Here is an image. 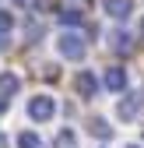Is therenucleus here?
Segmentation results:
<instances>
[{
  "label": "nucleus",
  "mask_w": 144,
  "mask_h": 148,
  "mask_svg": "<svg viewBox=\"0 0 144 148\" xmlns=\"http://www.w3.org/2000/svg\"><path fill=\"white\" fill-rule=\"evenodd\" d=\"M18 88H21V81H18L14 74H0V92H4V95H14Z\"/></svg>",
  "instance_id": "nucleus-10"
},
{
  "label": "nucleus",
  "mask_w": 144,
  "mask_h": 148,
  "mask_svg": "<svg viewBox=\"0 0 144 148\" xmlns=\"http://www.w3.org/2000/svg\"><path fill=\"white\" fill-rule=\"evenodd\" d=\"M39 0H14V7H35Z\"/></svg>",
  "instance_id": "nucleus-15"
},
{
  "label": "nucleus",
  "mask_w": 144,
  "mask_h": 148,
  "mask_svg": "<svg viewBox=\"0 0 144 148\" xmlns=\"http://www.w3.org/2000/svg\"><path fill=\"white\" fill-rule=\"evenodd\" d=\"M11 28H14V14L11 11H0V35H7Z\"/></svg>",
  "instance_id": "nucleus-13"
},
{
  "label": "nucleus",
  "mask_w": 144,
  "mask_h": 148,
  "mask_svg": "<svg viewBox=\"0 0 144 148\" xmlns=\"http://www.w3.org/2000/svg\"><path fill=\"white\" fill-rule=\"evenodd\" d=\"M102 11L109 18H116V21H127L130 11H134V4H130V0H102Z\"/></svg>",
  "instance_id": "nucleus-4"
},
{
  "label": "nucleus",
  "mask_w": 144,
  "mask_h": 148,
  "mask_svg": "<svg viewBox=\"0 0 144 148\" xmlns=\"http://www.w3.org/2000/svg\"><path fill=\"white\" fill-rule=\"evenodd\" d=\"M127 148H137V145H127Z\"/></svg>",
  "instance_id": "nucleus-18"
},
{
  "label": "nucleus",
  "mask_w": 144,
  "mask_h": 148,
  "mask_svg": "<svg viewBox=\"0 0 144 148\" xmlns=\"http://www.w3.org/2000/svg\"><path fill=\"white\" fill-rule=\"evenodd\" d=\"M102 85L109 92H123V88H127V71H123V67H109L105 78H102Z\"/></svg>",
  "instance_id": "nucleus-6"
},
{
  "label": "nucleus",
  "mask_w": 144,
  "mask_h": 148,
  "mask_svg": "<svg viewBox=\"0 0 144 148\" xmlns=\"http://www.w3.org/2000/svg\"><path fill=\"white\" fill-rule=\"evenodd\" d=\"M141 109H144V95H141V92H130V95H123V99L116 102V116L130 123V120L141 116Z\"/></svg>",
  "instance_id": "nucleus-2"
},
{
  "label": "nucleus",
  "mask_w": 144,
  "mask_h": 148,
  "mask_svg": "<svg viewBox=\"0 0 144 148\" xmlns=\"http://www.w3.org/2000/svg\"><path fill=\"white\" fill-rule=\"evenodd\" d=\"M92 134L105 141V138H113V127H109V123H105L102 116H95V120H92Z\"/></svg>",
  "instance_id": "nucleus-11"
},
{
  "label": "nucleus",
  "mask_w": 144,
  "mask_h": 148,
  "mask_svg": "<svg viewBox=\"0 0 144 148\" xmlns=\"http://www.w3.org/2000/svg\"><path fill=\"white\" fill-rule=\"evenodd\" d=\"M109 46H113L116 53H123V57H127V53L134 49V46H130V35H127V32H113V35H109Z\"/></svg>",
  "instance_id": "nucleus-7"
},
{
  "label": "nucleus",
  "mask_w": 144,
  "mask_h": 148,
  "mask_svg": "<svg viewBox=\"0 0 144 148\" xmlns=\"http://www.w3.org/2000/svg\"><path fill=\"white\" fill-rule=\"evenodd\" d=\"M77 145V134L70 131V127H63V131L56 134V148H74Z\"/></svg>",
  "instance_id": "nucleus-12"
},
{
  "label": "nucleus",
  "mask_w": 144,
  "mask_h": 148,
  "mask_svg": "<svg viewBox=\"0 0 144 148\" xmlns=\"http://www.w3.org/2000/svg\"><path fill=\"white\" fill-rule=\"evenodd\" d=\"M74 88H77V95H81V99H95L98 81H95V74H92V71H81V74H77V81H74Z\"/></svg>",
  "instance_id": "nucleus-5"
},
{
  "label": "nucleus",
  "mask_w": 144,
  "mask_h": 148,
  "mask_svg": "<svg viewBox=\"0 0 144 148\" xmlns=\"http://www.w3.org/2000/svg\"><path fill=\"white\" fill-rule=\"evenodd\" d=\"M0 148H7V138H4V134H0Z\"/></svg>",
  "instance_id": "nucleus-16"
},
{
  "label": "nucleus",
  "mask_w": 144,
  "mask_h": 148,
  "mask_svg": "<svg viewBox=\"0 0 144 148\" xmlns=\"http://www.w3.org/2000/svg\"><path fill=\"white\" fill-rule=\"evenodd\" d=\"M56 18H60V25H70V28H74V25L84 21V11H77V7H63Z\"/></svg>",
  "instance_id": "nucleus-8"
},
{
  "label": "nucleus",
  "mask_w": 144,
  "mask_h": 148,
  "mask_svg": "<svg viewBox=\"0 0 144 148\" xmlns=\"http://www.w3.org/2000/svg\"><path fill=\"white\" fill-rule=\"evenodd\" d=\"M53 113H56V102H53L49 95H35V99L28 102V116H32L35 123H46V120H53Z\"/></svg>",
  "instance_id": "nucleus-3"
},
{
  "label": "nucleus",
  "mask_w": 144,
  "mask_h": 148,
  "mask_svg": "<svg viewBox=\"0 0 144 148\" xmlns=\"http://www.w3.org/2000/svg\"><path fill=\"white\" fill-rule=\"evenodd\" d=\"M18 148H42V138L32 134V131H21L18 134Z\"/></svg>",
  "instance_id": "nucleus-9"
},
{
  "label": "nucleus",
  "mask_w": 144,
  "mask_h": 148,
  "mask_svg": "<svg viewBox=\"0 0 144 148\" xmlns=\"http://www.w3.org/2000/svg\"><path fill=\"white\" fill-rule=\"evenodd\" d=\"M141 35H144V18H141Z\"/></svg>",
  "instance_id": "nucleus-17"
},
{
  "label": "nucleus",
  "mask_w": 144,
  "mask_h": 148,
  "mask_svg": "<svg viewBox=\"0 0 144 148\" xmlns=\"http://www.w3.org/2000/svg\"><path fill=\"white\" fill-rule=\"evenodd\" d=\"M56 49H60V57H67V60H84V53H88L81 32H63L56 39Z\"/></svg>",
  "instance_id": "nucleus-1"
},
{
  "label": "nucleus",
  "mask_w": 144,
  "mask_h": 148,
  "mask_svg": "<svg viewBox=\"0 0 144 148\" xmlns=\"http://www.w3.org/2000/svg\"><path fill=\"white\" fill-rule=\"evenodd\" d=\"M7 106H11V95H4V92H0V113H7Z\"/></svg>",
  "instance_id": "nucleus-14"
}]
</instances>
